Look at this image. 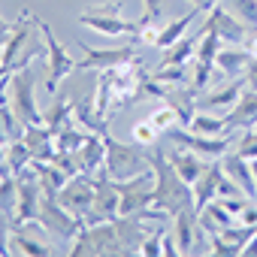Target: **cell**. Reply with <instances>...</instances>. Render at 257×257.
I'll return each mask as SVG.
<instances>
[{"instance_id":"46","label":"cell","mask_w":257,"mask_h":257,"mask_svg":"<svg viewBox=\"0 0 257 257\" xmlns=\"http://www.w3.org/2000/svg\"><path fill=\"white\" fill-rule=\"evenodd\" d=\"M242 49L251 55V58H257V34H251V37H245V43H242Z\"/></svg>"},{"instance_id":"48","label":"cell","mask_w":257,"mask_h":257,"mask_svg":"<svg viewBox=\"0 0 257 257\" xmlns=\"http://www.w3.org/2000/svg\"><path fill=\"white\" fill-rule=\"evenodd\" d=\"M251 173H254V182H257V161H251Z\"/></svg>"},{"instance_id":"35","label":"cell","mask_w":257,"mask_h":257,"mask_svg":"<svg viewBox=\"0 0 257 257\" xmlns=\"http://www.w3.org/2000/svg\"><path fill=\"white\" fill-rule=\"evenodd\" d=\"M152 76L164 85H182V82H188V67H161L158 64V70Z\"/></svg>"},{"instance_id":"6","label":"cell","mask_w":257,"mask_h":257,"mask_svg":"<svg viewBox=\"0 0 257 257\" xmlns=\"http://www.w3.org/2000/svg\"><path fill=\"white\" fill-rule=\"evenodd\" d=\"M40 221H43L46 233H55L58 239H67V242H73L76 233L85 227V221L76 218V215H70V212L58 203V197H52V194H43V203H40Z\"/></svg>"},{"instance_id":"4","label":"cell","mask_w":257,"mask_h":257,"mask_svg":"<svg viewBox=\"0 0 257 257\" xmlns=\"http://www.w3.org/2000/svg\"><path fill=\"white\" fill-rule=\"evenodd\" d=\"M167 137H170L173 146H185V149L197 152V155L206 158V161H218V158H224L227 149H230V137H206V134H194L191 127H182V124L170 127Z\"/></svg>"},{"instance_id":"32","label":"cell","mask_w":257,"mask_h":257,"mask_svg":"<svg viewBox=\"0 0 257 257\" xmlns=\"http://www.w3.org/2000/svg\"><path fill=\"white\" fill-rule=\"evenodd\" d=\"M16 203H19V182L13 173L4 176V182H0V212L13 215L16 212Z\"/></svg>"},{"instance_id":"50","label":"cell","mask_w":257,"mask_h":257,"mask_svg":"<svg viewBox=\"0 0 257 257\" xmlns=\"http://www.w3.org/2000/svg\"><path fill=\"white\" fill-rule=\"evenodd\" d=\"M254 131H257V124H254Z\"/></svg>"},{"instance_id":"38","label":"cell","mask_w":257,"mask_h":257,"mask_svg":"<svg viewBox=\"0 0 257 257\" xmlns=\"http://www.w3.org/2000/svg\"><path fill=\"white\" fill-rule=\"evenodd\" d=\"M164 0H143V19H140V25H161V16H164Z\"/></svg>"},{"instance_id":"24","label":"cell","mask_w":257,"mask_h":257,"mask_svg":"<svg viewBox=\"0 0 257 257\" xmlns=\"http://www.w3.org/2000/svg\"><path fill=\"white\" fill-rule=\"evenodd\" d=\"M7 245H10V254H22V257H49V254H55L46 242L31 239L22 227H13V233L7 236Z\"/></svg>"},{"instance_id":"49","label":"cell","mask_w":257,"mask_h":257,"mask_svg":"<svg viewBox=\"0 0 257 257\" xmlns=\"http://www.w3.org/2000/svg\"><path fill=\"white\" fill-rule=\"evenodd\" d=\"M4 176H7V170H4V167H0V182H4Z\"/></svg>"},{"instance_id":"17","label":"cell","mask_w":257,"mask_h":257,"mask_svg":"<svg viewBox=\"0 0 257 257\" xmlns=\"http://www.w3.org/2000/svg\"><path fill=\"white\" fill-rule=\"evenodd\" d=\"M242 91H245V79H230L227 85H221V88H215V91H209L206 97H203V109L206 112H230L236 103H239V97H242Z\"/></svg>"},{"instance_id":"29","label":"cell","mask_w":257,"mask_h":257,"mask_svg":"<svg viewBox=\"0 0 257 257\" xmlns=\"http://www.w3.org/2000/svg\"><path fill=\"white\" fill-rule=\"evenodd\" d=\"M22 134H25V124L16 118L13 106H10V103H4V106H0V140L10 146V143L22 140Z\"/></svg>"},{"instance_id":"39","label":"cell","mask_w":257,"mask_h":257,"mask_svg":"<svg viewBox=\"0 0 257 257\" xmlns=\"http://www.w3.org/2000/svg\"><path fill=\"white\" fill-rule=\"evenodd\" d=\"M161 233H164V227H158L152 236H146V239L140 242L137 254H143V257H158V254H161Z\"/></svg>"},{"instance_id":"23","label":"cell","mask_w":257,"mask_h":257,"mask_svg":"<svg viewBox=\"0 0 257 257\" xmlns=\"http://www.w3.org/2000/svg\"><path fill=\"white\" fill-rule=\"evenodd\" d=\"M203 10L200 7H194V10H188L185 16H179V19H173V22H167L164 28H161V37H158V49H170L173 43H179L185 34H191V25H194V19L200 16Z\"/></svg>"},{"instance_id":"22","label":"cell","mask_w":257,"mask_h":257,"mask_svg":"<svg viewBox=\"0 0 257 257\" xmlns=\"http://www.w3.org/2000/svg\"><path fill=\"white\" fill-rule=\"evenodd\" d=\"M200 31H191V34H185L179 43H173L170 49H164V61H161V67H188L191 61H194V55H197V46H200Z\"/></svg>"},{"instance_id":"21","label":"cell","mask_w":257,"mask_h":257,"mask_svg":"<svg viewBox=\"0 0 257 257\" xmlns=\"http://www.w3.org/2000/svg\"><path fill=\"white\" fill-rule=\"evenodd\" d=\"M251 55L242 49V46H221L218 49V58H215V70L224 73L227 79H242L245 76V67H248Z\"/></svg>"},{"instance_id":"19","label":"cell","mask_w":257,"mask_h":257,"mask_svg":"<svg viewBox=\"0 0 257 257\" xmlns=\"http://www.w3.org/2000/svg\"><path fill=\"white\" fill-rule=\"evenodd\" d=\"M164 103H170L176 109L182 127H188L194 121V115H197V91H194V85H185V82L182 85H170Z\"/></svg>"},{"instance_id":"45","label":"cell","mask_w":257,"mask_h":257,"mask_svg":"<svg viewBox=\"0 0 257 257\" xmlns=\"http://www.w3.org/2000/svg\"><path fill=\"white\" fill-rule=\"evenodd\" d=\"M239 254H245V257H257V233L242 245V251H239Z\"/></svg>"},{"instance_id":"42","label":"cell","mask_w":257,"mask_h":257,"mask_svg":"<svg viewBox=\"0 0 257 257\" xmlns=\"http://www.w3.org/2000/svg\"><path fill=\"white\" fill-rule=\"evenodd\" d=\"M85 10L88 13H103V16H121V4H118V0H112V4H91Z\"/></svg>"},{"instance_id":"44","label":"cell","mask_w":257,"mask_h":257,"mask_svg":"<svg viewBox=\"0 0 257 257\" xmlns=\"http://www.w3.org/2000/svg\"><path fill=\"white\" fill-rule=\"evenodd\" d=\"M10 79L13 76H0V106L10 103Z\"/></svg>"},{"instance_id":"31","label":"cell","mask_w":257,"mask_h":257,"mask_svg":"<svg viewBox=\"0 0 257 257\" xmlns=\"http://www.w3.org/2000/svg\"><path fill=\"white\" fill-rule=\"evenodd\" d=\"M43 124H49L55 134L61 131V127L73 124V103H70V100H58V103H52V109L43 112Z\"/></svg>"},{"instance_id":"20","label":"cell","mask_w":257,"mask_h":257,"mask_svg":"<svg viewBox=\"0 0 257 257\" xmlns=\"http://www.w3.org/2000/svg\"><path fill=\"white\" fill-rule=\"evenodd\" d=\"M227 124H230V131H251V127L257 124V91L245 88L239 103L224 115Z\"/></svg>"},{"instance_id":"9","label":"cell","mask_w":257,"mask_h":257,"mask_svg":"<svg viewBox=\"0 0 257 257\" xmlns=\"http://www.w3.org/2000/svg\"><path fill=\"white\" fill-rule=\"evenodd\" d=\"M206 31H212V34H218L227 46H242L245 43V22H239L230 10H224L221 4L218 7H212L209 10V19L200 25V34H206Z\"/></svg>"},{"instance_id":"28","label":"cell","mask_w":257,"mask_h":257,"mask_svg":"<svg viewBox=\"0 0 257 257\" xmlns=\"http://www.w3.org/2000/svg\"><path fill=\"white\" fill-rule=\"evenodd\" d=\"M88 134L91 131H85V127H79V124H67V127H61V131L55 134V146H58V152H79L82 143L88 140Z\"/></svg>"},{"instance_id":"10","label":"cell","mask_w":257,"mask_h":257,"mask_svg":"<svg viewBox=\"0 0 257 257\" xmlns=\"http://www.w3.org/2000/svg\"><path fill=\"white\" fill-rule=\"evenodd\" d=\"M79 25L100 34V37H137L140 34V22H127L121 16H103V13H79Z\"/></svg>"},{"instance_id":"8","label":"cell","mask_w":257,"mask_h":257,"mask_svg":"<svg viewBox=\"0 0 257 257\" xmlns=\"http://www.w3.org/2000/svg\"><path fill=\"white\" fill-rule=\"evenodd\" d=\"M224 46V40L212 31H206L200 37V46H197V55H194V76H191V85L194 91L200 94L209 82H212V73H215V58H218V49Z\"/></svg>"},{"instance_id":"30","label":"cell","mask_w":257,"mask_h":257,"mask_svg":"<svg viewBox=\"0 0 257 257\" xmlns=\"http://www.w3.org/2000/svg\"><path fill=\"white\" fill-rule=\"evenodd\" d=\"M31 149L25 146V140H16V143H10V149H7V173H13V176H19V173H25L28 167H31Z\"/></svg>"},{"instance_id":"1","label":"cell","mask_w":257,"mask_h":257,"mask_svg":"<svg viewBox=\"0 0 257 257\" xmlns=\"http://www.w3.org/2000/svg\"><path fill=\"white\" fill-rule=\"evenodd\" d=\"M152 167H155V176H158L155 191H152V206H158L170 215H176L185 206H194V188L176 173V167L170 164L164 149H158L152 155Z\"/></svg>"},{"instance_id":"37","label":"cell","mask_w":257,"mask_h":257,"mask_svg":"<svg viewBox=\"0 0 257 257\" xmlns=\"http://www.w3.org/2000/svg\"><path fill=\"white\" fill-rule=\"evenodd\" d=\"M242 158H248V161H257V131L251 127V131H245L242 134V140H239V149H236Z\"/></svg>"},{"instance_id":"12","label":"cell","mask_w":257,"mask_h":257,"mask_svg":"<svg viewBox=\"0 0 257 257\" xmlns=\"http://www.w3.org/2000/svg\"><path fill=\"white\" fill-rule=\"evenodd\" d=\"M173 236H176L179 254H194L200 239V212L194 206H185L173 215Z\"/></svg>"},{"instance_id":"2","label":"cell","mask_w":257,"mask_h":257,"mask_svg":"<svg viewBox=\"0 0 257 257\" xmlns=\"http://www.w3.org/2000/svg\"><path fill=\"white\" fill-rule=\"evenodd\" d=\"M103 143H106V176L112 182H127V179L143 176L146 170H152V158L140 155V149L127 146V143L112 140L109 131L103 134Z\"/></svg>"},{"instance_id":"15","label":"cell","mask_w":257,"mask_h":257,"mask_svg":"<svg viewBox=\"0 0 257 257\" xmlns=\"http://www.w3.org/2000/svg\"><path fill=\"white\" fill-rule=\"evenodd\" d=\"M221 176H224V167H221V158H218V161H209L206 173L191 185L194 188V209L197 212H203L212 200H218V182H221Z\"/></svg>"},{"instance_id":"11","label":"cell","mask_w":257,"mask_h":257,"mask_svg":"<svg viewBox=\"0 0 257 257\" xmlns=\"http://www.w3.org/2000/svg\"><path fill=\"white\" fill-rule=\"evenodd\" d=\"M82 61L76 64V70H112L118 64H127L137 58V49L134 46H121V49H91V46H82Z\"/></svg>"},{"instance_id":"33","label":"cell","mask_w":257,"mask_h":257,"mask_svg":"<svg viewBox=\"0 0 257 257\" xmlns=\"http://www.w3.org/2000/svg\"><path fill=\"white\" fill-rule=\"evenodd\" d=\"M149 121H152V124L158 127L161 134H167L170 127H176V124H179V115H176V109H173V106L167 103V106H158V109H155V112L149 115Z\"/></svg>"},{"instance_id":"26","label":"cell","mask_w":257,"mask_h":257,"mask_svg":"<svg viewBox=\"0 0 257 257\" xmlns=\"http://www.w3.org/2000/svg\"><path fill=\"white\" fill-rule=\"evenodd\" d=\"M188 127H191L194 134H206V137H230V134H233L224 115H215V112H206V109L197 112Z\"/></svg>"},{"instance_id":"34","label":"cell","mask_w":257,"mask_h":257,"mask_svg":"<svg viewBox=\"0 0 257 257\" xmlns=\"http://www.w3.org/2000/svg\"><path fill=\"white\" fill-rule=\"evenodd\" d=\"M230 13L245 25H257V0H230Z\"/></svg>"},{"instance_id":"3","label":"cell","mask_w":257,"mask_h":257,"mask_svg":"<svg viewBox=\"0 0 257 257\" xmlns=\"http://www.w3.org/2000/svg\"><path fill=\"white\" fill-rule=\"evenodd\" d=\"M10 106L16 112V118L28 127V124H43V112L37 106V85L31 76V67H22L13 73L10 79Z\"/></svg>"},{"instance_id":"7","label":"cell","mask_w":257,"mask_h":257,"mask_svg":"<svg viewBox=\"0 0 257 257\" xmlns=\"http://www.w3.org/2000/svg\"><path fill=\"white\" fill-rule=\"evenodd\" d=\"M94 194H97V179L88 176V173H79V176H73V179L58 191V203H61L70 215L85 218V215L91 212V206H94Z\"/></svg>"},{"instance_id":"16","label":"cell","mask_w":257,"mask_h":257,"mask_svg":"<svg viewBox=\"0 0 257 257\" xmlns=\"http://www.w3.org/2000/svg\"><path fill=\"white\" fill-rule=\"evenodd\" d=\"M221 167H224V173L242 188V194H248L251 200H257V182H254V173H251V161H248V158H242L239 152H227V155L221 158Z\"/></svg>"},{"instance_id":"13","label":"cell","mask_w":257,"mask_h":257,"mask_svg":"<svg viewBox=\"0 0 257 257\" xmlns=\"http://www.w3.org/2000/svg\"><path fill=\"white\" fill-rule=\"evenodd\" d=\"M25 146L31 149V158L34 161H43V164H52L55 155H58V146H55V131L49 124H28L25 134H22Z\"/></svg>"},{"instance_id":"14","label":"cell","mask_w":257,"mask_h":257,"mask_svg":"<svg viewBox=\"0 0 257 257\" xmlns=\"http://www.w3.org/2000/svg\"><path fill=\"white\" fill-rule=\"evenodd\" d=\"M76 158H79L82 173H88L94 179H109L106 176V143H103V134H88V140L82 143Z\"/></svg>"},{"instance_id":"36","label":"cell","mask_w":257,"mask_h":257,"mask_svg":"<svg viewBox=\"0 0 257 257\" xmlns=\"http://www.w3.org/2000/svg\"><path fill=\"white\" fill-rule=\"evenodd\" d=\"M158 127L146 118V121H140V124H134V143L137 146H152V143H158Z\"/></svg>"},{"instance_id":"43","label":"cell","mask_w":257,"mask_h":257,"mask_svg":"<svg viewBox=\"0 0 257 257\" xmlns=\"http://www.w3.org/2000/svg\"><path fill=\"white\" fill-rule=\"evenodd\" d=\"M245 88H251V91H257V58H251L248 61V67H245Z\"/></svg>"},{"instance_id":"41","label":"cell","mask_w":257,"mask_h":257,"mask_svg":"<svg viewBox=\"0 0 257 257\" xmlns=\"http://www.w3.org/2000/svg\"><path fill=\"white\" fill-rule=\"evenodd\" d=\"M161 254H164V257H176V254H179V245H176L173 227H164V233H161Z\"/></svg>"},{"instance_id":"18","label":"cell","mask_w":257,"mask_h":257,"mask_svg":"<svg viewBox=\"0 0 257 257\" xmlns=\"http://www.w3.org/2000/svg\"><path fill=\"white\" fill-rule=\"evenodd\" d=\"M167 158H170V164L176 167V173H179L188 185H194V182L206 173V167H209V161H206V158H200L197 152H191V149H185V146L170 149V152H167Z\"/></svg>"},{"instance_id":"25","label":"cell","mask_w":257,"mask_h":257,"mask_svg":"<svg viewBox=\"0 0 257 257\" xmlns=\"http://www.w3.org/2000/svg\"><path fill=\"white\" fill-rule=\"evenodd\" d=\"M73 124L85 127V131H91V134H106L109 131V118H103L94 109V97L79 103V106H73Z\"/></svg>"},{"instance_id":"40","label":"cell","mask_w":257,"mask_h":257,"mask_svg":"<svg viewBox=\"0 0 257 257\" xmlns=\"http://www.w3.org/2000/svg\"><path fill=\"white\" fill-rule=\"evenodd\" d=\"M221 197H242V188H239L227 173H224L221 182H218V200H221ZM245 197H248V194H245Z\"/></svg>"},{"instance_id":"27","label":"cell","mask_w":257,"mask_h":257,"mask_svg":"<svg viewBox=\"0 0 257 257\" xmlns=\"http://www.w3.org/2000/svg\"><path fill=\"white\" fill-rule=\"evenodd\" d=\"M34 170H37V176H40V185H43V194H52V197H58V191L70 182V176L61 170V167H55V164H43V161H34Z\"/></svg>"},{"instance_id":"47","label":"cell","mask_w":257,"mask_h":257,"mask_svg":"<svg viewBox=\"0 0 257 257\" xmlns=\"http://www.w3.org/2000/svg\"><path fill=\"white\" fill-rule=\"evenodd\" d=\"M191 4H194V7H200L203 13H209L212 7H218V0H191Z\"/></svg>"},{"instance_id":"5","label":"cell","mask_w":257,"mask_h":257,"mask_svg":"<svg viewBox=\"0 0 257 257\" xmlns=\"http://www.w3.org/2000/svg\"><path fill=\"white\" fill-rule=\"evenodd\" d=\"M40 25V37H43V43H46V61H49V76H46V88H49V94H55L58 91V85L76 70V61L67 55V49L55 40V31L49 28V25H43V22H37Z\"/></svg>"}]
</instances>
